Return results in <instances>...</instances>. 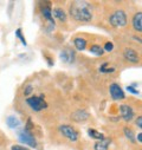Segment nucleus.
I'll list each match as a JSON object with an SVG mask.
<instances>
[{
    "mask_svg": "<svg viewBox=\"0 0 142 150\" xmlns=\"http://www.w3.org/2000/svg\"><path fill=\"white\" fill-rule=\"evenodd\" d=\"M70 14L77 21H90L92 18L91 6L85 1H75L70 6Z\"/></svg>",
    "mask_w": 142,
    "mask_h": 150,
    "instance_id": "f257e3e1",
    "label": "nucleus"
},
{
    "mask_svg": "<svg viewBox=\"0 0 142 150\" xmlns=\"http://www.w3.org/2000/svg\"><path fill=\"white\" fill-rule=\"evenodd\" d=\"M109 23L114 27H124L127 25V14L122 10L115 11L109 17Z\"/></svg>",
    "mask_w": 142,
    "mask_h": 150,
    "instance_id": "f03ea898",
    "label": "nucleus"
},
{
    "mask_svg": "<svg viewBox=\"0 0 142 150\" xmlns=\"http://www.w3.org/2000/svg\"><path fill=\"white\" fill-rule=\"evenodd\" d=\"M27 104L34 110V111H40V110H43V109H45L46 106H48V104L44 102V99L42 98V97H36V96H33V97H30V98H27Z\"/></svg>",
    "mask_w": 142,
    "mask_h": 150,
    "instance_id": "7ed1b4c3",
    "label": "nucleus"
},
{
    "mask_svg": "<svg viewBox=\"0 0 142 150\" xmlns=\"http://www.w3.org/2000/svg\"><path fill=\"white\" fill-rule=\"evenodd\" d=\"M59 130L60 132L66 137L69 138L70 141H72V142H76L78 139V132L71 127V125H60L59 127Z\"/></svg>",
    "mask_w": 142,
    "mask_h": 150,
    "instance_id": "20e7f679",
    "label": "nucleus"
},
{
    "mask_svg": "<svg viewBox=\"0 0 142 150\" xmlns=\"http://www.w3.org/2000/svg\"><path fill=\"white\" fill-rule=\"evenodd\" d=\"M59 58L65 64H72L75 62V59H76V53H75V51L72 49L66 47V49L62 50V52L59 54Z\"/></svg>",
    "mask_w": 142,
    "mask_h": 150,
    "instance_id": "39448f33",
    "label": "nucleus"
},
{
    "mask_svg": "<svg viewBox=\"0 0 142 150\" xmlns=\"http://www.w3.org/2000/svg\"><path fill=\"white\" fill-rule=\"evenodd\" d=\"M19 141L23 142L24 144H27L31 148H36V146H37V142H36L34 137L28 131H26V130L19 132Z\"/></svg>",
    "mask_w": 142,
    "mask_h": 150,
    "instance_id": "423d86ee",
    "label": "nucleus"
},
{
    "mask_svg": "<svg viewBox=\"0 0 142 150\" xmlns=\"http://www.w3.org/2000/svg\"><path fill=\"white\" fill-rule=\"evenodd\" d=\"M120 111H121L122 118H123L126 122H130V121L133 120V117H134V111H133V109H131L129 105H127V104L120 105Z\"/></svg>",
    "mask_w": 142,
    "mask_h": 150,
    "instance_id": "0eeeda50",
    "label": "nucleus"
},
{
    "mask_svg": "<svg viewBox=\"0 0 142 150\" xmlns=\"http://www.w3.org/2000/svg\"><path fill=\"white\" fill-rule=\"evenodd\" d=\"M110 96L113 97V99H115V100H119V99H123L124 98V92H123V90L119 86V84H116V83H113L111 85H110Z\"/></svg>",
    "mask_w": 142,
    "mask_h": 150,
    "instance_id": "6e6552de",
    "label": "nucleus"
},
{
    "mask_svg": "<svg viewBox=\"0 0 142 150\" xmlns=\"http://www.w3.org/2000/svg\"><path fill=\"white\" fill-rule=\"evenodd\" d=\"M123 56H124V58H126L128 62H131V63H137V62H138V54H137V52H136L135 50H133V49H129V47L124 49Z\"/></svg>",
    "mask_w": 142,
    "mask_h": 150,
    "instance_id": "1a4fd4ad",
    "label": "nucleus"
},
{
    "mask_svg": "<svg viewBox=\"0 0 142 150\" xmlns=\"http://www.w3.org/2000/svg\"><path fill=\"white\" fill-rule=\"evenodd\" d=\"M71 117H72V120L75 122H85L90 117V115L84 110H77V111L74 112L72 115H71Z\"/></svg>",
    "mask_w": 142,
    "mask_h": 150,
    "instance_id": "9d476101",
    "label": "nucleus"
},
{
    "mask_svg": "<svg viewBox=\"0 0 142 150\" xmlns=\"http://www.w3.org/2000/svg\"><path fill=\"white\" fill-rule=\"evenodd\" d=\"M133 27L137 32H142V12H137L133 18Z\"/></svg>",
    "mask_w": 142,
    "mask_h": 150,
    "instance_id": "9b49d317",
    "label": "nucleus"
},
{
    "mask_svg": "<svg viewBox=\"0 0 142 150\" xmlns=\"http://www.w3.org/2000/svg\"><path fill=\"white\" fill-rule=\"evenodd\" d=\"M110 143H111V139L110 138H103V139L96 142L95 145H94V148H95V150H108Z\"/></svg>",
    "mask_w": 142,
    "mask_h": 150,
    "instance_id": "f8f14e48",
    "label": "nucleus"
},
{
    "mask_svg": "<svg viewBox=\"0 0 142 150\" xmlns=\"http://www.w3.org/2000/svg\"><path fill=\"white\" fill-rule=\"evenodd\" d=\"M6 124H7L11 129H17V128L20 125V121H19V118H18L17 116L11 115V116H9V117L6 118Z\"/></svg>",
    "mask_w": 142,
    "mask_h": 150,
    "instance_id": "ddd939ff",
    "label": "nucleus"
},
{
    "mask_svg": "<svg viewBox=\"0 0 142 150\" xmlns=\"http://www.w3.org/2000/svg\"><path fill=\"white\" fill-rule=\"evenodd\" d=\"M74 44H75L76 49L80 50V51H83V50H85V47H87V40L83 39V38H76V39L74 40Z\"/></svg>",
    "mask_w": 142,
    "mask_h": 150,
    "instance_id": "4468645a",
    "label": "nucleus"
},
{
    "mask_svg": "<svg viewBox=\"0 0 142 150\" xmlns=\"http://www.w3.org/2000/svg\"><path fill=\"white\" fill-rule=\"evenodd\" d=\"M53 16H55L57 19H59L60 21H65V20H66V14H65V12H64L62 8H55Z\"/></svg>",
    "mask_w": 142,
    "mask_h": 150,
    "instance_id": "2eb2a0df",
    "label": "nucleus"
},
{
    "mask_svg": "<svg viewBox=\"0 0 142 150\" xmlns=\"http://www.w3.org/2000/svg\"><path fill=\"white\" fill-rule=\"evenodd\" d=\"M42 12H43V16H44L49 21L53 23V20H52V12H51V7H50V6H44V7L42 8Z\"/></svg>",
    "mask_w": 142,
    "mask_h": 150,
    "instance_id": "dca6fc26",
    "label": "nucleus"
},
{
    "mask_svg": "<svg viewBox=\"0 0 142 150\" xmlns=\"http://www.w3.org/2000/svg\"><path fill=\"white\" fill-rule=\"evenodd\" d=\"M123 131H124L126 137H127L131 143H135V142H136V139H135V135H134V131H133L130 128H124V129H123Z\"/></svg>",
    "mask_w": 142,
    "mask_h": 150,
    "instance_id": "f3484780",
    "label": "nucleus"
},
{
    "mask_svg": "<svg viewBox=\"0 0 142 150\" xmlns=\"http://www.w3.org/2000/svg\"><path fill=\"white\" fill-rule=\"evenodd\" d=\"M88 134H89L90 137H92V138H97V139H99V141L104 138V136H103L102 134L97 132L95 129H89V130H88Z\"/></svg>",
    "mask_w": 142,
    "mask_h": 150,
    "instance_id": "a211bd4d",
    "label": "nucleus"
},
{
    "mask_svg": "<svg viewBox=\"0 0 142 150\" xmlns=\"http://www.w3.org/2000/svg\"><path fill=\"white\" fill-rule=\"evenodd\" d=\"M90 51L92 53H95L96 56H103V53H104V50L99 45H92L91 49H90Z\"/></svg>",
    "mask_w": 142,
    "mask_h": 150,
    "instance_id": "6ab92c4d",
    "label": "nucleus"
},
{
    "mask_svg": "<svg viewBox=\"0 0 142 150\" xmlns=\"http://www.w3.org/2000/svg\"><path fill=\"white\" fill-rule=\"evenodd\" d=\"M16 34H17V37H18V38L21 40V43L24 44V45H26V40H25V38H24V37H23V34H21V30H17L16 31Z\"/></svg>",
    "mask_w": 142,
    "mask_h": 150,
    "instance_id": "aec40b11",
    "label": "nucleus"
},
{
    "mask_svg": "<svg viewBox=\"0 0 142 150\" xmlns=\"http://www.w3.org/2000/svg\"><path fill=\"white\" fill-rule=\"evenodd\" d=\"M113 47H114V45H113V43H107L103 50H105V51H109V52H110V51L113 50Z\"/></svg>",
    "mask_w": 142,
    "mask_h": 150,
    "instance_id": "412c9836",
    "label": "nucleus"
},
{
    "mask_svg": "<svg viewBox=\"0 0 142 150\" xmlns=\"http://www.w3.org/2000/svg\"><path fill=\"white\" fill-rule=\"evenodd\" d=\"M12 150H28V149L25 148V146H21V145H13Z\"/></svg>",
    "mask_w": 142,
    "mask_h": 150,
    "instance_id": "4be33fe9",
    "label": "nucleus"
},
{
    "mask_svg": "<svg viewBox=\"0 0 142 150\" xmlns=\"http://www.w3.org/2000/svg\"><path fill=\"white\" fill-rule=\"evenodd\" d=\"M135 123H136V125H137L138 128H141V129H142V116L137 117V118H136V122H135Z\"/></svg>",
    "mask_w": 142,
    "mask_h": 150,
    "instance_id": "5701e85b",
    "label": "nucleus"
},
{
    "mask_svg": "<svg viewBox=\"0 0 142 150\" xmlns=\"http://www.w3.org/2000/svg\"><path fill=\"white\" fill-rule=\"evenodd\" d=\"M127 90H128V91H130V92H131V93H134V95H137V93H138V91H137V90H135V89H134V86H127Z\"/></svg>",
    "mask_w": 142,
    "mask_h": 150,
    "instance_id": "b1692460",
    "label": "nucleus"
},
{
    "mask_svg": "<svg viewBox=\"0 0 142 150\" xmlns=\"http://www.w3.org/2000/svg\"><path fill=\"white\" fill-rule=\"evenodd\" d=\"M31 91H32V86H31V85H28V86L26 88V90H25V95H30V93H31Z\"/></svg>",
    "mask_w": 142,
    "mask_h": 150,
    "instance_id": "393cba45",
    "label": "nucleus"
},
{
    "mask_svg": "<svg viewBox=\"0 0 142 150\" xmlns=\"http://www.w3.org/2000/svg\"><path fill=\"white\" fill-rule=\"evenodd\" d=\"M137 141H138L140 143H142V132H140V134L137 135Z\"/></svg>",
    "mask_w": 142,
    "mask_h": 150,
    "instance_id": "a878e982",
    "label": "nucleus"
}]
</instances>
